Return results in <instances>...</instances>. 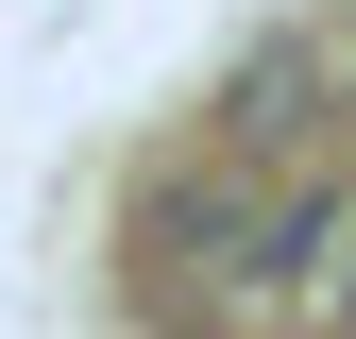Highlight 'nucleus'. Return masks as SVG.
I'll use <instances>...</instances> for the list:
<instances>
[{
	"label": "nucleus",
	"mask_w": 356,
	"mask_h": 339,
	"mask_svg": "<svg viewBox=\"0 0 356 339\" xmlns=\"http://www.w3.org/2000/svg\"><path fill=\"white\" fill-rule=\"evenodd\" d=\"M323 119H339V51L323 34H272V51L220 85V153H305Z\"/></svg>",
	"instance_id": "nucleus-1"
}]
</instances>
